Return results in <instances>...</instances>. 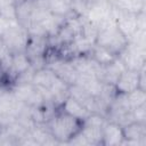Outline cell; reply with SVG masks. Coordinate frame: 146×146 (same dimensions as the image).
<instances>
[{
  "instance_id": "cell-1",
  "label": "cell",
  "mask_w": 146,
  "mask_h": 146,
  "mask_svg": "<svg viewBox=\"0 0 146 146\" xmlns=\"http://www.w3.org/2000/svg\"><path fill=\"white\" fill-rule=\"evenodd\" d=\"M49 132L57 143H71L73 138L81 131L83 121L57 108L54 115L46 123Z\"/></svg>"
},
{
  "instance_id": "cell-2",
  "label": "cell",
  "mask_w": 146,
  "mask_h": 146,
  "mask_svg": "<svg viewBox=\"0 0 146 146\" xmlns=\"http://www.w3.org/2000/svg\"><path fill=\"white\" fill-rule=\"evenodd\" d=\"M95 43L112 50L119 56L128 44V39L120 32L115 24H106L98 29Z\"/></svg>"
},
{
  "instance_id": "cell-3",
  "label": "cell",
  "mask_w": 146,
  "mask_h": 146,
  "mask_svg": "<svg viewBox=\"0 0 146 146\" xmlns=\"http://www.w3.org/2000/svg\"><path fill=\"white\" fill-rule=\"evenodd\" d=\"M11 91L19 102L29 107H38L44 103H49L46 102L42 89L32 82H15Z\"/></svg>"
},
{
  "instance_id": "cell-4",
  "label": "cell",
  "mask_w": 146,
  "mask_h": 146,
  "mask_svg": "<svg viewBox=\"0 0 146 146\" xmlns=\"http://www.w3.org/2000/svg\"><path fill=\"white\" fill-rule=\"evenodd\" d=\"M29 36L27 29L21 24H16L1 34V40L10 52H18L25 51Z\"/></svg>"
},
{
  "instance_id": "cell-5",
  "label": "cell",
  "mask_w": 146,
  "mask_h": 146,
  "mask_svg": "<svg viewBox=\"0 0 146 146\" xmlns=\"http://www.w3.org/2000/svg\"><path fill=\"white\" fill-rule=\"evenodd\" d=\"M145 47H140L128 41L125 48L120 52L119 58L122 60L125 68L139 71L145 67Z\"/></svg>"
},
{
  "instance_id": "cell-6",
  "label": "cell",
  "mask_w": 146,
  "mask_h": 146,
  "mask_svg": "<svg viewBox=\"0 0 146 146\" xmlns=\"http://www.w3.org/2000/svg\"><path fill=\"white\" fill-rule=\"evenodd\" d=\"M114 88L117 95H127L139 88V71L125 68L117 76Z\"/></svg>"
},
{
  "instance_id": "cell-7",
  "label": "cell",
  "mask_w": 146,
  "mask_h": 146,
  "mask_svg": "<svg viewBox=\"0 0 146 146\" xmlns=\"http://www.w3.org/2000/svg\"><path fill=\"white\" fill-rule=\"evenodd\" d=\"M124 141L123 144L144 145L146 144V122L131 121L122 127Z\"/></svg>"
},
{
  "instance_id": "cell-8",
  "label": "cell",
  "mask_w": 146,
  "mask_h": 146,
  "mask_svg": "<svg viewBox=\"0 0 146 146\" xmlns=\"http://www.w3.org/2000/svg\"><path fill=\"white\" fill-rule=\"evenodd\" d=\"M124 141L122 125L114 121L107 120L102 128V145L104 146H117Z\"/></svg>"
},
{
  "instance_id": "cell-9",
  "label": "cell",
  "mask_w": 146,
  "mask_h": 146,
  "mask_svg": "<svg viewBox=\"0 0 146 146\" xmlns=\"http://www.w3.org/2000/svg\"><path fill=\"white\" fill-rule=\"evenodd\" d=\"M10 64H11V67H10L9 75H10V79L14 81V83L16 82L18 76H21L32 67L31 59L25 51L11 52Z\"/></svg>"
},
{
  "instance_id": "cell-10",
  "label": "cell",
  "mask_w": 146,
  "mask_h": 146,
  "mask_svg": "<svg viewBox=\"0 0 146 146\" xmlns=\"http://www.w3.org/2000/svg\"><path fill=\"white\" fill-rule=\"evenodd\" d=\"M58 108L60 111L67 113L68 115L74 116V117H76L78 120H81V121H84L91 114V112L82 103H80L76 98H74L70 95L63 100V103L60 104V106Z\"/></svg>"
},
{
  "instance_id": "cell-11",
  "label": "cell",
  "mask_w": 146,
  "mask_h": 146,
  "mask_svg": "<svg viewBox=\"0 0 146 146\" xmlns=\"http://www.w3.org/2000/svg\"><path fill=\"white\" fill-rule=\"evenodd\" d=\"M99 66H106L111 63H113L119 56L113 52L112 50L103 47V46H99L97 43H95L91 49H90V52L88 54Z\"/></svg>"
},
{
  "instance_id": "cell-12",
  "label": "cell",
  "mask_w": 146,
  "mask_h": 146,
  "mask_svg": "<svg viewBox=\"0 0 146 146\" xmlns=\"http://www.w3.org/2000/svg\"><path fill=\"white\" fill-rule=\"evenodd\" d=\"M56 78H57V75L54 73V71L50 70L49 67L44 66V67H41L33 72L31 82L39 88L48 90L51 87V84L54 83V81L56 80Z\"/></svg>"
},
{
  "instance_id": "cell-13",
  "label": "cell",
  "mask_w": 146,
  "mask_h": 146,
  "mask_svg": "<svg viewBox=\"0 0 146 146\" xmlns=\"http://www.w3.org/2000/svg\"><path fill=\"white\" fill-rule=\"evenodd\" d=\"M16 5V19L17 22L23 25L26 26L30 17L32 15V11L35 8V0H21L19 2L15 3Z\"/></svg>"
},
{
  "instance_id": "cell-14",
  "label": "cell",
  "mask_w": 146,
  "mask_h": 146,
  "mask_svg": "<svg viewBox=\"0 0 146 146\" xmlns=\"http://www.w3.org/2000/svg\"><path fill=\"white\" fill-rule=\"evenodd\" d=\"M125 105L132 111L136 107L146 105V90L143 89H135L133 91L127 94V95H122Z\"/></svg>"
},
{
  "instance_id": "cell-15",
  "label": "cell",
  "mask_w": 146,
  "mask_h": 146,
  "mask_svg": "<svg viewBox=\"0 0 146 146\" xmlns=\"http://www.w3.org/2000/svg\"><path fill=\"white\" fill-rule=\"evenodd\" d=\"M114 6L125 13L139 14L145 11V0H117Z\"/></svg>"
},
{
  "instance_id": "cell-16",
  "label": "cell",
  "mask_w": 146,
  "mask_h": 146,
  "mask_svg": "<svg viewBox=\"0 0 146 146\" xmlns=\"http://www.w3.org/2000/svg\"><path fill=\"white\" fill-rule=\"evenodd\" d=\"M146 105L136 107L131 111V115H132V120L137 121V122H146Z\"/></svg>"
},
{
  "instance_id": "cell-17",
  "label": "cell",
  "mask_w": 146,
  "mask_h": 146,
  "mask_svg": "<svg viewBox=\"0 0 146 146\" xmlns=\"http://www.w3.org/2000/svg\"><path fill=\"white\" fill-rule=\"evenodd\" d=\"M105 1H107V2H110V3H112V5H115V2H116L117 0H105Z\"/></svg>"
},
{
  "instance_id": "cell-18",
  "label": "cell",
  "mask_w": 146,
  "mask_h": 146,
  "mask_svg": "<svg viewBox=\"0 0 146 146\" xmlns=\"http://www.w3.org/2000/svg\"><path fill=\"white\" fill-rule=\"evenodd\" d=\"M10 1H11V2H14V3H17V2H19L21 0H10Z\"/></svg>"
},
{
  "instance_id": "cell-19",
  "label": "cell",
  "mask_w": 146,
  "mask_h": 146,
  "mask_svg": "<svg viewBox=\"0 0 146 146\" xmlns=\"http://www.w3.org/2000/svg\"><path fill=\"white\" fill-rule=\"evenodd\" d=\"M82 1H86V2H90V1H92V0H82Z\"/></svg>"
}]
</instances>
